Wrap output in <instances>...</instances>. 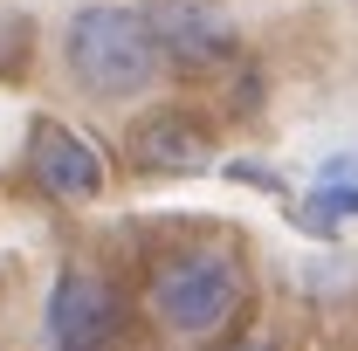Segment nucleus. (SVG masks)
Listing matches in <instances>:
<instances>
[{
  "label": "nucleus",
  "mask_w": 358,
  "mask_h": 351,
  "mask_svg": "<svg viewBox=\"0 0 358 351\" xmlns=\"http://www.w3.org/2000/svg\"><path fill=\"white\" fill-rule=\"evenodd\" d=\"M55 69L96 110H131L138 96H152L166 76V55L145 28V7L131 0H83L62 35H55Z\"/></svg>",
  "instance_id": "obj_2"
},
{
  "label": "nucleus",
  "mask_w": 358,
  "mask_h": 351,
  "mask_svg": "<svg viewBox=\"0 0 358 351\" xmlns=\"http://www.w3.org/2000/svg\"><path fill=\"white\" fill-rule=\"evenodd\" d=\"M14 179L48 200V207H90V200H103V186H110V166H103V152L90 145L76 124H62V117H28V131H21V152H14Z\"/></svg>",
  "instance_id": "obj_4"
},
{
  "label": "nucleus",
  "mask_w": 358,
  "mask_h": 351,
  "mask_svg": "<svg viewBox=\"0 0 358 351\" xmlns=\"http://www.w3.org/2000/svg\"><path fill=\"white\" fill-rule=\"evenodd\" d=\"M131 331V303L117 296V282L103 268H83V262H62L55 282L42 296V338L62 351H90V345H110Z\"/></svg>",
  "instance_id": "obj_5"
},
{
  "label": "nucleus",
  "mask_w": 358,
  "mask_h": 351,
  "mask_svg": "<svg viewBox=\"0 0 358 351\" xmlns=\"http://www.w3.org/2000/svg\"><path fill=\"white\" fill-rule=\"evenodd\" d=\"M345 7H358V0H345Z\"/></svg>",
  "instance_id": "obj_8"
},
{
  "label": "nucleus",
  "mask_w": 358,
  "mask_h": 351,
  "mask_svg": "<svg viewBox=\"0 0 358 351\" xmlns=\"http://www.w3.org/2000/svg\"><path fill=\"white\" fill-rule=\"evenodd\" d=\"M145 28L166 55V69H234L241 62V28L221 0H145Z\"/></svg>",
  "instance_id": "obj_6"
},
{
  "label": "nucleus",
  "mask_w": 358,
  "mask_h": 351,
  "mask_svg": "<svg viewBox=\"0 0 358 351\" xmlns=\"http://www.w3.org/2000/svg\"><path fill=\"white\" fill-rule=\"evenodd\" d=\"M35 14L28 7H14V0H0V83H28V69H35Z\"/></svg>",
  "instance_id": "obj_7"
},
{
  "label": "nucleus",
  "mask_w": 358,
  "mask_h": 351,
  "mask_svg": "<svg viewBox=\"0 0 358 351\" xmlns=\"http://www.w3.org/2000/svg\"><path fill=\"white\" fill-rule=\"evenodd\" d=\"M221 159V124H214V110H200V103H152V96H138L131 103V124H124V166L145 179H193L207 173Z\"/></svg>",
  "instance_id": "obj_3"
},
{
  "label": "nucleus",
  "mask_w": 358,
  "mask_h": 351,
  "mask_svg": "<svg viewBox=\"0 0 358 351\" xmlns=\"http://www.w3.org/2000/svg\"><path fill=\"white\" fill-rule=\"evenodd\" d=\"M248 310V262L227 234H200V241H173L145 268V317L159 338L173 345H207L227 338Z\"/></svg>",
  "instance_id": "obj_1"
}]
</instances>
